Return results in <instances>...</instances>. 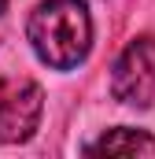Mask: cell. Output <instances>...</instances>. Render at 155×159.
<instances>
[{
	"instance_id": "3",
	"label": "cell",
	"mask_w": 155,
	"mask_h": 159,
	"mask_svg": "<svg viewBox=\"0 0 155 159\" xmlns=\"http://www.w3.org/2000/svg\"><path fill=\"white\" fill-rule=\"evenodd\" d=\"M44 93L33 78L0 74V144H22L37 133Z\"/></svg>"
},
{
	"instance_id": "1",
	"label": "cell",
	"mask_w": 155,
	"mask_h": 159,
	"mask_svg": "<svg viewBox=\"0 0 155 159\" xmlns=\"http://www.w3.org/2000/svg\"><path fill=\"white\" fill-rule=\"evenodd\" d=\"M26 37L52 70H74L92 48V15L85 0H41L30 11Z\"/></svg>"
},
{
	"instance_id": "5",
	"label": "cell",
	"mask_w": 155,
	"mask_h": 159,
	"mask_svg": "<svg viewBox=\"0 0 155 159\" xmlns=\"http://www.w3.org/2000/svg\"><path fill=\"white\" fill-rule=\"evenodd\" d=\"M4 7H7V0H0V15H4Z\"/></svg>"
},
{
	"instance_id": "2",
	"label": "cell",
	"mask_w": 155,
	"mask_h": 159,
	"mask_svg": "<svg viewBox=\"0 0 155 159\" xmlns=\"http://www.w3.org/2000/svg\"><path fill=\"white\" fill-rule=\"evenodd\" d=\"M111 96L126 107L155 100V37H133L111 67Z\"/></svg>"
},
{
	"instance_id": "4",
	"label": "cell",
	"mask_w": 155,
	"mask_h": 159,
	"mask_svg": "<svg viewBox=\"0 0 155 159\" xmlns=\"http://www.w3.org/2000/svg\"><path fill=\"white\" fill-rule=\"evenodd\" d=\"M85 152L89 156H155V141L144 129L118 126V129H107L100 141H92Z\"/></svg>"
}]
</instances>
